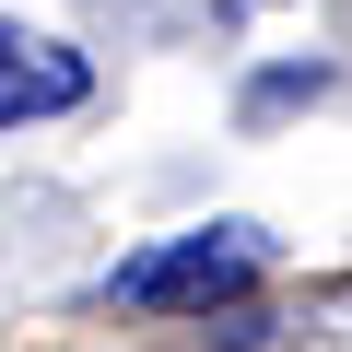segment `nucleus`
<instances>
[{"instance_id":"nucleus-2","label":"nucleus","mask_w":352,"mask_h":352,"mask_svg":"<svg viewBox=\"0 0 352 352\" xmlns=\"http://www.w3.org/2000/svg\"><path fill=\"white\" fill-rule=\"evenodd\" d=\"M82 94H94L82 47H59V36H24V24H0V129H24V118H71Z\"/></svg>"},{"instance_id":"nucleus-1","label":"nucleus","mask_w":352,"mask_h":352,"mask_svg":"<svg viewBox=\"0 0 352 352\" xmlns=\"http://www.w3.org/2000/svg\"><path fill=\"white\" fill-rule=\"evenodd\" d=\"M258 270H270V235L258 223H200V235H164V247H141V258H118L106 270V294L118 305H153V317H235L247 294H258Z\"/></svg>"},{"instance_id":"nucleus-3","label":"nucleus","mask_w":352,"mask_h":352,"mask_svg":"<svg viewBox=\"0 0 352 352\" xmlns=\"http://www.w3.org/2000/svg\"><path fill=\"white\" fill-rule=\"evenodd\" d=\"M317 94H329V71H317V59L258 71V82H247V129H270V118H294V106H317Z\"/></svg>"}]
</instances>
